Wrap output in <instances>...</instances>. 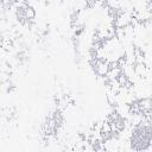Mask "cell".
I'll list each match as a JSON object with an SVG mask.
<instances>
[{"mask_svg": "<svg viewBox=\"0 0 152 152\" xmlns=\"http://www.w3.org/2000/svg\"><path fill=\"white\" fill-rule=\"evenodd\" d=\"M25 17H26V19H34V17H36V10L32 6L27 5L25 7Z\"/></svg>", "mask_w": 152, "mask_h": 152, "instance_id": "6da1fadb", "label": "cell"}]
</instances>
